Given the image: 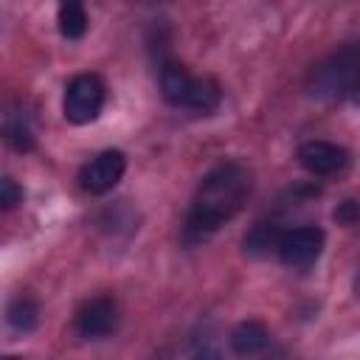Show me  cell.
<instances>
[{
	"label": "cell",
	"mask_w": 360,
	"mask_h": 360,
	"mask_svg": "<svg viewBox=\"0 0 360 360\" xmlns=\"http://www.w3.org/2000/svg\"><path fill=\"white\" fill-rule=\"evenodd\" d=\"M158 84L163 98L177 110H191L205 115L214 112L222 101V90L211 76H197L177 62H163L158 73Z\"/></svg>",
	"instance_id": "cell-3"
},
{
	"label": "cell",
	"mask_w": 360,
	"mask_h": 360,
	"mask_svg": "<svg viewBox=\"0 0 360 360\" xmlns=\"http://www.w3.org/2000/svg\"><path fill=\"white\" fill-rule=\"evenodd\" d=\"M253 191V177L245 166L228 160L214 166L197 186L188 214H186V225H183V239L188 245L208 239L214 231H219L228 219H233L239 214V208L248 202Z\"/></svg>",
	"instance_id": "cell-1"
},
{
	"label": "cell",
	"mask_w": 360,
	"mask_h": 360,
	"mask_svg": "<svg viewBox=\"0 0 360 360\" xmlns=\"http://www.w3.org/2000/svg\"><path fill=\"white\" fill-rule=\"evenodd\" d=\"M278 228L270 225V222H259L250 228V233L245 236V250L248 253H267V250H276V242H278Z\"/></svg>",
	"instance_id": "cell-13"
},
{
	"label": "cell",
	"mask_w": 360,
	"mask_h": 360,
	"mask_svg": "<svg viewBox=\"0 0 360 360\" xmlns=\"http://www.w3.org/2000/svg\"><path fill=\"white\" fill-rule=\"evenodd\" d=\"M354 287H357V295H360V276H357V284Z\"/></svg>",
	"instance_id": "cell-16"
},
{
	"label": "cell",
	"mask_w": 360,
	"mask_h": 360,
	"mask_svg": "<svg viewBox=\"0 0 360 360\" xmlns=\"http://www.w3.org/2000/svg\"><path fill=\"white\" fill-rule=\"evenodd\" d=\"M323 250V231L315 225H301V228H287L278 233L276 242V256L281 259V264L292 267V270H307L318 262Z\"/></svg>",
	"instance_id": "cell-5"
},
{
	"label": "cell",
	"mask_w": 360,
	"mask_h": 360,
	"mask_svg": "<svg viewBox=\"0 0 360 360\" xmlns=\"http://www.w3.org/2000/svg\"><path fill=\"white\" fill-rule=\"evenodd\" d=\"M127 169V158L118 149H104L96 158H90L82 169H79V186L87 194H107L110 188L118 186L121 174Z\"/></svg>",
	"instance_id": "cell-7"
},
{
	"label": "cell",
	"mask_w": 360,
	"mask_h": 360,
	"mask_svg": "<svg viewBox=\"0 0 360 360\" xmlns=\"http://www.w3.org/2000/svg\"><path fill=\"white\" fill-rule=\"evenodd\" d=\"M335 219H338L340 225L357 222V219H360V202H357V200H343V202L338 205V211H335Z\"/></svg>",
	"instance_id": "cell-15"
},
{
	"label": "cell",
	"mask_w": 360,
	"mask_h": 360,
	"mask_svg": "<svg viewBox=\"0 0 360 360\" xmlns=\"http://www.w3.org/2000/svg\"><path fill=\"white\" fill-rule=\"evenodd\" d=\"M270 346V332L259 321H245L231 332V349L236 354H259Z\"/></svg>",
	"instance_id": "cell-9"
},
{
	"label": "cell",
	"mask_w": 360,
	"mask_h": 360,
	"mask_svg": "<svg viewBox=\"0 0 360 360\" xmlns=\"http://www.w3.org/2000/svg\"><path fill=\"white\" fill-rule=\"evenodd\" d=\"M3 132H6V141H8L17 152L34 149V132H31V127H28V121H25L22 112H8Z\"/></svg>",
	"instance_id": "cell-12"
},
{
	"label": "cell",
	"mask_w": 360,
	"mask_h": 360,
	"mask_svg": "<svg viewBox=\"0 0 360 360\" xmlns=\"http://www.w3.org/2000/svg\"><path fill=\"white\" fill-rule=\"evenodd\" d=\"M104 82L96 73H79L65 84V98H62V112L70 124L82 127L98 118L104 107Z\"/></svg>",
	"instance_id": "cell-4"
},
{
	"label": "cell",
	"mask_w": 360,
	"mask_h": 360,
	"mask_svg": "<svg viewBox=\"0 0 360 360\" xmlns=\"http://www.w3.org/2000/svg\"><path fill=\"white\" fill-rule=\"evenodd\" d=\"M307 90L321 101H354L360 104V42L340 45L329 56L312 65Z\"/></svg>",
	"instance_id": "cell-2"
},
{
	"label": "cell",
	"mask_w": 360,
	"mask_h": 360,
	"mask_svg": "<svg viewBox=\"0 0 360 360\" xmlns=\"http://www.w3.org/2000/svg\"><path fill=\"white\" fill-rule=\"evenodd\" d=\"M59 34L65 39H82L87 31V11H84V0H59Z\"/></svg>",
	"instance_id": "cell-10"
},
{
	"label": "cell",
	"mask_w": 360,
	"mask_h": 360,
	"mask_svg": "<svg viewBox=\"0 0 360 360\" xmlns=\"http://www.w3.org/2000/svg\"><path fill=\"white\" fill-rule=\"evenodd\" d=\"M6 321L14 332H31L39 321V307L34 304V298L28 295H17L8 301V309H6Z\"/></svg>",
	"instance_id": "cell-11"
},
{
	"label": "cell",
	"mask_w": 360,
	"mask_h": 360,
	"mask_svg": "<svg viewBox=\"0 0 360 360\" xmlns=\"http://www.w3.org/2000/svg\"><path fill=\"white\" fill-rule=\"evenodd\" d=\"M298 163L315 177H332L349 166V149L329 141H307L298 146Z\"/></svg>",
	"instance_id": "cell-8"
},
{
	"label": "cell",
	"mask_w": 360,
	"mask_h": 360,
	"mask_svg": "<svg viewBox=\"0 0 360 360\" xmlns=\"http://www.w3.org/2000/svg\"><path fill=\"white\" fill-rule=\"evenodd\" d=\"M17 202H22V188L11 177H3L0 180V205H3V211H11Z\"/></svg>",
	"instance_id": "cell-14"
},
{
	"label": "cell",
	"mask_w": 360,
	"mask_h": 360,
	"mask_svg": "<svg viewBox=\"0 0 360 360\" xmlns=\"http://www.w3.org/2000/svg\"><path fill=\"white\" fill-rule=\"evenodd\" d=\"M118 326V307L110 295H93L82 301V307L73 315V329L84 340H101L112 335Z\"/></svg>",
	"instance_id": "cell-6"
}]
</instances>
